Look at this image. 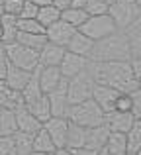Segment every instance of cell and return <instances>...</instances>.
<instances>
[{"label": "cell", "mask_w": 141, "mask_h": 155, "mask_svg": "<svg viewBox=\"0 0 141 155\" xmlns=\"http://www.w3.org/2000/svg\"><path fill=\"white\" fill-rule=\"evenodd\" d=\"M88 73L94 79V83L108 84L120 92H135L139 88V79L133 75L131 61H110V63H98L90 61Z\"/></svg>", "instance_id": "cell-1"}, {"label": "cell", "mask_w": 141, "mask_h": 155, "mask_svg": "<svg viewBox=\"0 0 141 155\" xmlns=\"http://www.w3.org/2000/svg\"><path fill=\"white\" fill-rule=\"evenodd\" d=\"M131 45L127 34L123 30L114 31L112 35L96 41L94 49H92L90 61H98V63H110V61H131Z\"/></svg>", "instance_id": "cell-2"}, {"label": "cell", "mask_w": 141, "mask_h": 155, "mask_svg": "<svg viewBox=\"0 0 141 155\" xmlns=\"http://www.w3.org/2000/svg\"><path fill=\"white\" fill-rule=\"evenodd\" d=\"M69 120L82 128H96L106 124V112L96 104V100H86L80 104H72L69 110Z\"/></svg>", "instance_id": "cell-3"}, {"label": "cell", "mask_w": 141, "mask_h": 155, "mask_svg": "<svg viewBox=\"0 0 141 155\" xmlns=\"http://www.w3.org/2000/svg\"><path fill=\"white\" fill-rule=\"evenodd\" d=\"M4 51L8 55V61L16 67L24 69V71H30L34 73L35 69L41 67L39 63V51L35 49H30L26 45H20V43H10V45H2Z\"/></svg>", "instance_id": "cell-4"}, {"label": "cell", "mask_w": 141, "mask_h": 155, "mask_svg": "<svg viewBox=\"0 0 141 155\" xmlns=\"http://www.w3.org/2000/svg\"><path fill=\"white\" fill-rule=\"evenodd\" d=\"M108 14L112 16V20L116 22L118 30L126 31L130 26H133L137 20H141V8L135 4V0H116L110 6V12Z\"/></svg>", "instance_id": "cell-5"}, {"label": "cell", "mask_w": 141, "mask_h": 155, "mask_svg": "<svg viewBox=\"0 0 141 155\" xmlns=\"http://www.w3.org/2000/svg\"><path fill=\"white\" fill-rule=\"evenodd\" d=\"M80 31L86 34L94 41H100V39L112 35L114 31H118V26H116V22L112 20L110 14H102V16H90L84 22V26L80 28Z\"/></svg>", "instance_id": "cell-6"}, {"label": "cell", "mask_w": 141, "mask_h": 155, "mask_svg": "<svg viewBox=\"0 0 141 155\" xmlns=\"http://www.w3.org/2000/svg\"><path fill=\"white\" fill-rule=\"evenodd\" d=\"M94 79L90 77L88 69L80 75L69 79V100L71 106L72 104H80V102H86V100L92 98V92H94Z\"/></svg>", "instance_id": "cell-7"}, {"label": "cell", "mask_w": 141, "mask_h": 155, "mask_svg": "<svg viewBox=\"0 0 141 155\" xmlns=\"http://www.w3.org/2000/svg\"><path fill=\"white\" fill-rule=\"evenodd\" d=\"M43 128L47 130V134L51 136L53 143L57 145V149L67 147V140H69V128H71V120L69 118H57L53 116L51 120H47L43 124Z\"/></svg>", "instance_id": "cell-8"}, {"label": "cell", "mask_w": 141, "mask_h": 155, "mask_svg": "<svg viewBox=\"0 0 141 155\" xmlns=\"http://www.w3.org/2000/svg\"><path fill=\"white\" fill-rule=\"evenodd\" d=\"M49 96L51 102V112L57 118H69V110H71V100H69V79H65L61 83V87L57 91H53Z\"/></svg>", "instance_id": "cell-9"}, {"label": "cell", "mask_w": 141, "mask_h": 155, "mask_svg": "<svg viewBox=\"0 0 141 155\" xmlns=\"http://www.w3.org/2000/svg\"><path fill=\"white\" fill-rule=\"evenodd\" d=\"M122 94L120 91L108 87V84H100L96 83L94 84V92H92V100H96V104L104 110L106 114L114 112L116 110V102H118V96Z\"/></svg>", "instance_id": "cell-10"}, {"label": "cell", "mask_w": 141, "mask_h": 155, "mask_svg": "<svg viewBox=\"0 0 141 155\" xmlns=\"http://www.w3.org/2000/svg\"><path fill=\"white\" fill-rule=\"evenodd\" d=\"M76 31H79V30H76V28H72L71 24L59 20V22H55L53 26L47 28V39H49V43L67 47V45H69V41L72 39V35H75Z\"/></svg>", "instance_id": "cell-11"}, {"label": "cell", "mask_w": 141, "mask_h": 155, "mask_svg": "<svg viewBox=\"0 0 141 155\" xmlns=\"http://www.w3.org/2000/svg\"><path fill=\"white\" fill-rule=\"evenodd\" d=\"M88 63H90V59L88 57H82V55H76V53H71L67 51L65 59H63L61 63V73L65 79H72V77L80 75V73H84L88 69Z\"/></svg>", "instance_id": "cell-12"}, {"label": "cell", "mask_w": 141, "mask_h": 155, "mask_svg": "<svg viewBox=\"0 0 141 155\" xmlns=\"http://www.w3.org/2000/svg\"><path fill=\"white\" fill-rule=\"evenodd\" d=\"M16 124H18V132L31 134V136H35L39 130H43V124L31 114V110L27 106H22V108L16 110Z\"/></svg>", "instance_id": "cell-13"}, {"label": "cell", "mask_w": 141, "mask_h": 155, "mask_svg": "<svg viewBox=\"0 0 141 155\" xmlns=\"http://www.w3.org/2000/svg\"><path fill=\"white\" fill-rule=\"evenodd\" d=\"M39 81H41L43 94H51L53 91L61 87L65 77H63L59 67H39Z\"/></svg>", "instance_id": "cell-14"}, {"label": "cell", "mask_w": 141, "mask_h": 155, "mask_svg": "<svg viewBox=\"0 0 141 155\" xmlns=\"http://www.w3.org/2000/svg\"><path fill=\"white\" fill-rule=\"evenodd\" d=\"M106 124L112 132H118V134H127L135 124V116L131 112H114L106 114Z\"/></svg>", "instance_id": "cell-15"}, {"label": "cell", "mask_w": 141, "mask_h": 155, "mask_svg": "<svg viewBox=\"0 0 141 155\" xmlns=\"http://www.w3.org/2000/svg\"><path fill=\"white\" fill-rule=\"evenodd\" d=\"M65 55H67V47L47 43L39 53V63H41V67H61Z\"/></svg>", "instance_id": "cell-16"}, {"label": "cell", "mask_w": 141, "mask_h": 155, "mask_svg": "<svg viewBox=\"0 0 141 155\" xmlns=\"http://www.w3.org/2000/svg\"><path fill=\"white\" fill-rule=\"evenodd\" d=\"M110 134H112V130L108 128V124L96 126V128H88L86 147L88 149H94V151L104 149V147H106V143H108V140H110Z\"/></svg>", "instance_id": "cell-17"}, {"label": "cell", "mask_w": 141, "mask_h": 155, "mask_svg": "<svg viewBox=\"0 0 141 155\" xmlns=\"http://www.w3.org/2000/svg\"><path fill=\"white\" fill-rule=\"evenodd\" d=\"M94 45H96L94 39H90L86 34H82V31L79 30L75 35H72V39L69 41V45H67V51L76 53V55H82V57H88V59H90Z\"/></svg>", "instance_id": "cell-18"}, {"label": "cell", "mask_w": 141, "mask_h": 155, "mask_svg": "<svg viewBox=\"0 0 141 155\" xmlns=\"http://www.w3.org/2000/svg\"><path fill=\"white\" fill-rule=\"evenodd\" d=\"M31 75H34V73L24 71V69H20V67H16V65L10 63V67H8V75H6V81H4V83H6L10 88H14V91L22 92L24 88L27 87V83H30Z\"/></svg>", "instance_id": "cell-19"}, {"label": "cell", "mask_w": 141, "mask_h": 155, "mask_svg": "<svg viewBox=\"0 0 141 155\" xmlns=\"http://www.w3.org/2000/svg\"><path fill=\"white\" fill-rule=\"evenodd\" d=\"M27 108L31 110V114H34V116L37 118L41 124H45L47 120H51V118H53V112H51V102H49V96H47V94L39 96L35 102L27 104Z\"/></svg>", "instance_id": "cell-20"}, {"label": "cell", "mask_w": 141, "mask_h": 155, "mask_svg": "<svg viewBox=\"0 0 141 155\" xmlns=\"http://www.w3.org/2000/svg\"><path fill=\"white\" fill-rule=\"evenodd\" d=\"M2 45H10V43H16L18 39V18L16 16H2Z\"/></svg>", "instance_id": "cell-21"}, {"label": "cell", "mask_w": 141, "mask_h": 155, "mask_svg": "<svg viewBox=\"0 0 141 155\" xmlns=\"http://www.w3.org/2000/svg\"><path fill=\"white\" fill-rule=\"evenodd\" d=\"M16 43L26 45L30 49H35V51L41 53V49L49 43V39H47V34H26V31H20Z\"/></svg>", "instance_id": "cell-22"}, {"label": "cell", "mask_w": 141, "mask_h": 155, "mask_svg": "<svg viewBox=\"0 0 141 155\" xmlns=\"http://www.w3.org/2000/svg\"><path fill=\"white\" fill-rule=\"evenodd\" d=\"M22 96H24V102H26V106L31 104V102H35L39 96H43L41 81H39V69H35V71H34V75H31L27 87L22 91Z\"/></svg>", "instance_id": "cell-23"}, {"label": "cell", "mask_w": 141, "mask_h": 155, "mask_svg": "<svg viewBox=\"0 0 141 155\" xmlns=\"http://www.w3.org/2000/svg\"><path fill=\"white\" fill-rule=\"evenodd\" d=\"M16 132H18L16 110H10V108L0 106V137H2V136H14Z\"/></svg>", "instance_id": "cell-24"}, {"label": "cell", "mask_w": 141, "mask_h": 155, "mask_svg": "<svg viewBox=\"0 0 141 155\" xmlns=\"http://www.w3.org/2000/svg\"><path fill=\"white\" fill-rule=\"evenodd\" d=\"M86 134L88 128H82L79 124H72L71 122V128H69V140H67V149H80V147H86Z\"/></svg>", "instance_id": "cell-25"}, {"label": "cell", "mask_w": 141, "mask_h": 155, "mask_svg": "<svg viewBox=\"0 0 141 155\" xmlns=\"http://www.w3.org/2000/svg\"><path fill=\"white\" fill-rule=\"evenodd\" d=\"M106 149L110 151V155H130V149H127V134L112 132L110 140L106 143Z\"/></svg>", "instance_id": "cell-26"}, {"label": "cell", "mask_w": 141, "mask_h": 155, "mask_svg": "<svg viewBox=\"0 0 141 155\" xmlns=\"http://www.w3.org/2000/svg\"><path fill=\"white\" fill-rule=\"evenodd\" d=\"M88 18H90V16H88V12L82 10V8H67V10L61 12V20H63V22L71 24V26L76 28V30H80Z\"/></svg>", "instance_id": "cell-27"}, {"label": "cell", "mask_w": 141, "mask_h": 155, "mask_svg": "<svg viewBox=\"0 0 141 155\" xmlns=\"http://www.w3.org/2000/svg\"><path fill=\"white\" fill-rule=\"evenodd\" d=\"M34 151H41V153H55L57 151V145L53 143L51 136L47 134V130H39L34 136Z\"/></svg>", "instance_id": "cell-28"}, {"label": "cell", "mask_w": 141, "mask_h": 155, "mask_svg": "<svg viewBox=\"0 0 141 155\" xmlns=\"http://www.w3.org/2000/svg\"><path fill=\"white\" fill-rule=\"evenodd\" d=\"M37 20H39V24H41V26L47 30L49 26H53L55 22H59V20H61V10H59V8H55L53 4L41 6V8H39V14H37Z\"/></svg>", "instance_id": "cell-29"}, {"label": "cell", "mask_w": 141, "mask_h": 155, "mask_svg": "<svg viewBox=\"0 0 141 155\" xmlns=\"http://www.w3.org/2000/svg\"><path fill=\"white\" fill-rule=\"evenodd\" d=\"M126 34L131 45V55H133V59H137V57H141V20H137L133 26L127 28Z\"/></svg>", "instance_id": "cell-30"}, {"label": "cell", "mask_w": 141, "mask_h": 155, "mask_svg": "<svg viewBox=\"0 0 141 155\" xmlns=\"http://www.w3.org/2000/svg\"><path fill=\"white\" fill-rule=\"evenodd\" d=\"M12 137H14L18 155H31V153H34V136H31V134L16 132Z\"/></svg>", "instance_id": "cell-31"}, {"label": "cell", "mask_w": 141, "mask_h": 155, "mask_svg": "<svg viewBox=\"0 0 141 155\" xmlns=\"http://www.w3.org/2000/svg\"><path fill=\"white\" fill-rule=\"evenodd\" d=\"M127 149L130 155H135L141 149V120H135L133 128L127 132Z\"/></svg>", "instance_id": "cell-32"}, {"label": "cell", "mask_w": 141, "mask_h": 155, "mask_svg": "<svg viewBox=\"0 0 141 155\" xmlns=\"http://www.w3.org/2000/svg\"><path fill=\"white\" fill-rule=\"evenodd\" d=\"M18 30L20 31H26V34H47V30L39 24V20H24L18 18Z\"/></svg>", "instance_id": "cell-33"}, {"label": "cell", "mask_w": 141, "mask_h": 155, "mask_svg": "<svg viewBox=\"0 0 141 155\" xmlns=\"http://www.w3.org/2000/svg\"><path fill=\"white\" fill-rule=\"evenodd\" d=\"M84 10L88 12V16H102V14L110 12V4L106 0H88Z\"/></svg>", "instance_id": "cell-34"}, {"label": "cell", "mask_w": 141, "mask_h": 155, "mask_svg": "<svg viewBox=\"0 0 141 155\" xmlns=\"http://www.w3.org/2000/svg\"><path fill=\"white\" fill-rule=\"evenodd\" d=\"M24 4H26V0H4V14L20 18V14L24 10Z\"/></svg>", "instance_id": "cell-35"}, {"label": "cell", "mask_w": 141, "mask_h": 155, "mask_svg": "<svg viewBox=\"0 0 141 155\" xmlns=\"http://www.w3.org/2000/svg\"><path fill=\"white\" fill-rule=\"evenodd\" d=\"M0 155H18L14 137L12 136H2L0 137Z\"/></svg>", "instance_id": "cell-36"}, {"label": "cell", "mask_w": 141, "mask_h": 155, "mask_svg": "<svg viewBox=\"0 0 141 155\" xmlns=\"http://www.w3.org/2000/svg\"><path fill=\"white\" fill-rule=\"evenodd\" d=\"M131 106H133L131 94L122 92V94L118 96V102H116V110H118V112H131Z\"/></svg>", "instance_id": "cell-37"}, {"label": "cell", "mask_w": 141, "mask_h": 155, "mask_svg": "<svg viewBox=\"0 0 141 155\" xmlns=\"http://www.w3.org/2000/svg\"><path fill=\"white\" fill-rule=\"evenodd\" d=\"M39 14V6H35L34 2H30V0H26V4H24V10L22 14H20V18L24 20H35Z\"/></svg>", "instance_id": "cell-38"}, {"label": "cell", "mask_w": 141, "mask_h": 155, "mask_svg": "<svg viewBox=\"0 0 141 155\" xmlns=\"http://www.w3.org/2000/svg\"><path fill=\"white\" fill-rule=\"evenodd\" d=\"M131 100H133V106H131V114L135 116V120H141V91L131 92Z\"/></svg>", "instance_id": "cell-39"}, {"label": "cell", "mask_w": 141, "mask_h": 155, "mask_svg": "<svg viewBox=\"0 0 141 155\" xmlns=\"http://www.w3.org/2000/svg\"><path fill=\"white\" fill-rule=\"evenodd\" d=\"M8 67H10V61H8V55H6V51H4V47H0V81H6Z\"/></svg>", "instance_id": "cell-40"}, {"label": "cell", "mask_w": 141, "mask_h": 155, "mask_svg": "<svg viewBox=\"0 0 141 155\" xmlns=\"http://www.w3.org/2000/svg\"><path fill=\"white\" fill-rule=\"evenodd\" d=\"M53 6L63 12V10H67V8H72V0H53Z\"/></svg>", "instance_id": "cell-41"}, {"label": "cell", "mask_w": 141, "mask_h": 155, "mask_svg": "<svg viewBox=\"0 0 141 155\" xmlns=\"http://www.w3.org/2000/svg\"><path fill=\"white\" fill-rule=\"evenodd\" d=\"M131 69H133V75L137 77V79H141V57L131 59Z\"/></svg>", "instance_id": "cell-42"}, {"label": "cell", "mask_w": 141, "mask_h": 155, "mask_svg": "<svg viewBox=\"0 0 141 155\" xmlns=\"http://www.w3.org/2000/svg\"><path fill=\"white\" fill-rule=\"evenodd\" d=\"M72 155H98V151L88 147H80V149H72Z\"/></svg>", "instance_id": "cell-43"}, {"label": "cell", "mask_w": 141, "mask_h": 155, "mask_svg": "<svg viewBox=\"0 0 141 155\" xmlns=\"http://www.w3.org/2000/svg\"><path fill=\"white\" fill-rule=\"evenodd\" d=\"M86 4H88V0H72V8H86Z\"/></svg>", "instance_id": "cell-44"}, {"label": "cell", "mask_w": 141, "mask_h": 155, "mask_svg": "<svg viewBox=\"0 0 141 155\" xmlns=\"http://www.w3.org/2000/svg\"><path fill=\"white\" fill-rule=\"evenodd\" d=\"M30 2H34L35 6H47V4H53V0H30Z\"/></svg>", "instance_id": "cell-45"}, {"label": "cell", "mask_w": 141, "mask_h": 155, "mask_svg": "<svg viewBox=\"0 0 141 155\" xmlns=\"http://www.w3.org/2000/svg\"><path fill=\"white\" fill-rule=\"evenodd\" d=\"M55 155H72V151H71V149H67V147H63V149H57Z\"/></svg>", "instance_id": "cell-46"}, {"label": "cell", "mask_w": 141, "mask_h": 155, "mask_svg": "<svg viewBox=\"0 0 141 155\" xmlns=\"http://www.w3.org/2000/svg\"><path fill=\"white\" fill-rule=\"evenodd\" d=\"M4 16V0H0V20H2Z\"/></svg>", "instance_id": "cell-47"}, {"label": "cell", "mask_w": 141, "mask_h": 155, "mask_svg": "<svg viewBox=\"0 0 141 155\" xmlns=\"http://www.w3.org/2000/svg\"><path fill=\"white\" fill-rule=\"evenodd\" d=\"M98 155H110V151H108V149L104 147V149H100V151H98Z\"/></svg>", "instance_id": "cell-48"}, {"label": "cell", "mask_w": 141, "mask_h": 155, "mask_svg": "<svg viewBox=\"0 0 141 155\" xmlns=\"http://www.w3.org/2000/svg\"><path fill=\"white\" fill-rule=\"evenodd\" d=\"M31 155H55V153H41V151H34Z\"/></svg>", "instance_id": "cell-49"}, {"label": "cell", "mask_w": 141, "mask_h": 155, "mask_svg": "<svg viewBox=\"0 0 141 155\" xmlns=\"http://www.w3.org/2000/svg\"><path fill=\"white\" fill-rule=\"evenodd\" d=\"M106 2H108V4H110V6H112V4H114V2H116V0H106Z\"/></svg>", "instance_id": "cell-50"}, {"label": "cell", "mask_w": 141, "mask_h": 155, "mask_svg": "<svg viewBox=\"0 0 141 155\" xmlns=\"http://www.w3.org/2000/svg\"><path fill=\"white\" fill-rule=\"evenodd\" d=\"M135 4H137V6L141 8V0H135Z\"/></svg>", "instance_id": "cell-51"}, {"label": "cell", "mask_w": 141, "mask_h": 155, "mask_svg": "<svg viewBox=\"0 0 141 155\" xmlns=\"http://www.w3.org/2000/svg\"><path fill=\"white\" fill-rule=\"evenodd\" d=\"M137 91H141V79H139V88H137Z\"/></svg>", "instance_id": "cell-52"}, {"label": "cell", "mask_w": 141, "mask_h": 155, "mask_svg": "<svg viewBox=\"0 0 141 155\" xmlns=\"http://www.w3.org/2000/svg\"><path fill=\"white\" fill-rule=\"evenodd\" d=\"M135 155H141V149H139V151H137V153H135Z\"/></svg>", "instance_id": "cell-53"}, {"label": "cell", "mask_w": 141, "mask_h": 155, "mask_svg": "<svg viewBox=\"0 0 141 155\" xmlns=\"http://www.w3.org/2000/svg\"><path fill=\"white\" fill-rule=\"evenodd\" d=\"M0 47H2V45H0Z\"/></svg>", "instance_id": "cell-54"}]
</instances>
